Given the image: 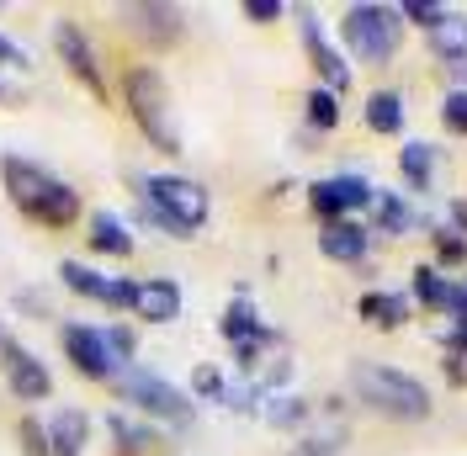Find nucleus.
Returning <instances> with one entry per match:
<instances>
[{
    "instance_id": "1",
    "label": "nucleus",
    "mask_w": 467,
    "mask_h": 456,
    "mask_svg": "<svg viewBox=\"0 0 467 456\" xmlns=\"http://www.w3.org/2000/svg\"><path fill=\"white\" fill-rule=\"evenodd\" d=\"M0 186H5V197L16 202L32 223L69 228L86 212V202H80V192L69 181H58L54 171H43L37 160H22V154H5L0 160Z\"/></svg>"
},
{
    "instance_id": "2",
    "label": "nucleus",
    "mask_w": 467,
    "mask_h": 456,
    "mask_svg": "<svg viewBox=\"0 0 467 456\" xmlns=\"http://www.w3.org/2000/svg\"><path fill=\"white\" fill-rule=\"evenodd\" d=\"M350 388H356V399L367 403L372 414L404 420V425L431 420V409H436V403H431V388H425L420 377L388 367V361H356V367H350Z\"/></svg>"
},
{
    "instance_id": "3",
    "label": "nucleus",
    "mask_w": 467,
    "mask_h": 456,
    "mask_svg": "<svg viewBox=\"0 0 467 456\" xmlns=\"http://www.w3.org/2000/svg\"><path fill=\"white\" fill-rule=\"evenodd\" d=\"M139 202H144L149 223H160L171 239H192L213 212L207 186L186 175H139Z\"/></svg>"
},
{
    "instance_id": "4",
    "label": "nucleus",
    "mask_w": 467,
    "mask_h": 456,
    "mask_svg": "<svg viewBox=\"0 0 467 456\" xmlns=\"http://www.w3.org/2000/svg\"><path fill=\"white\" fill-rule=\"evenodd\" d=\"M122 101H128V117L139 122V133L160 154H181V133H175V117H171V86H165V75L154 64H133L122 75Z\"/></svg>"
},
{
    "instance_id": "5",
    "label": "nucleus",
    "mask_w": 467,
    "mask_h": 456,
    "mask_svg": "<svg viewBox=\"0 0 467 456\" xmlns=\"http://www.w3.org/2000/svg\"><path fill=\"white\" fill-rule=\"evenodd\" d=\"M340 43H346V54L361 58V64H388V58L399 54V43H404V16H399V5H372V0L346 5V16H340Z\"/></svg>"
},
{
    "instance_id": "6",
    "label": "nucleus",
    "mask_w": 467,
    "mask_h": 456,
    "mask_svg": "<svg viewBox=\"0 0 467 456\" xmlns=\"http://www.w3.org/2000/svg\"><path fill=\"white\" fill-rule=\"evenodd\" d=\"M117 399L133 403L139 414H149V420H160V425H175L186 430L192 420H197V403H192V393H181L175 382H165V377H154V371L144 367H122L112 377Z\"/></svg>"
},
{
    "instance_id": "7",
    "label": "nucleus",
    "mask_w": 467,
    "mask_h": 456,
    "mask_svg": "<svg viewBox=\"0 0 467 456\" xmlns=\"http://www.w3.org/2000/svg\"><path fill=\"white\" fill-rule=\"evenodd\" d=\"M372 181L356 171H340V175H324L308 186V207H314V218L319 223H335V218H350V212H361V207H372Z\"/></svg>"
},
{
    "instance_id": "8",
    "label": "nucleus",
    "mask_w": 467,
    "mask_h": 456,
    "mask_svg": "<svg viewBox=\"0 0 467 456\" xmlns=\"http://www.w3.org/2000/svg\"><path fill=\"white\" fill-rule=\"evenodd\" d=\"M58 282L69 286L75 297H90V303H101V308H128L133 314V292L139 282H128V276H107V271H96L86 260H58Z\"/></svg>"
},
{
    "instance_id": "9",
    "label": "nucleus",
    "mask_w": 467,
    "mask_h": 456,
    "mask_svg": "<svg viewBox=\"0 0 467 456\" xmlns=\"http://www.w3.org/2000/svg\"><path fill=\"white\" fill-rule=\"evenodd\" d=\"M54 48H58V64H64V69H69L96 101H107V75H101V58H96V48H90L86 27H75V22H54Z\"/></svg>"
},
{
    "instance_id": "10",
    "label": "nucleus",
    "mask_w": 467,
    "mask_h": 456,
    "mask_svg": "<svg viewBox=\"0 0 467 456\" xmlns=\"http://www.w3.org/2000/svg\"><path fill=\"white\" fill-rule=\"evenodd\" d=\"M0 371H5V388H11V399H22V403L54 399V371L43 367L27 345L5 340V350H0Z\"/></svg>"
},
{
    "instance_id": "11",
    "label": "nucleus",
    "mask_w": 467,
    "mask_h": 456,
    "mask_svg": "<svg viewBox=\"0 0 467 456\" xmlns=\"http://www.w3.org/2000/svg\"><path fill=\"white\" fill-rule=\"evenodd\" d=\"M58 340H64V356H69V367L80 371V377H90V382H112L117 377V361H112V350H107V335H101V329H90V324H64Z\"/></svg>"
},
{
    "instance_id": "12",
    "label": "nucleus",
    "mask_w": 467,
    "mask_h": 456,
    "mask_svg": "<svg viewBox=\"0 0 467 456\" xmlns=\"http://www.w3.org/2000/svg\"><path fill=\"white\" fill-rule=\"evenodd\" d=\"M297 32H303V48H308V58H314V69H319V86L324 90H350V64H346V54L324 37V27H319V16L314 11H297Z\"/></svg>"
},
{
    "instance_id": "13",
    "label": "nucleus",
    "mask_w": 467,
    "mask_h": 456,
    "mask_svg": "<svg viewBox=\"0 0 467 456\" xmlns=\"http://www.w3.org/2000/svg\"><path fill=\"white\" fill-rule=\"evenodd\" d=\"M367 244H372V233L356 223V218H335V223L319 228V255H324V260L361 265V260H367Z\"/></svg>"
},
{
    "instance_id": "14",
    "label": "nucleus",
    "mask_w": 467,
    "mask_h": 456,
    "mask_svg": "<svg viewBox=\"0 0 467 456\" xmlns=\"http://www.w3.org/2000/svg\"><path fill=\"white\" fill-rule=\"evenodd\" d=\"M133 314L149 318V324H175L181 318V286L171 276H144L133 292Z\"/></svg>"
},
{
    "instance_id": "15",
    "label": "nucleus",
    "mask_w": 467,
    "mask_h": 456,
    "mask_svg": "<svg viewBox=\"0 0 467 456\" xmlns=\"http://www.w3.org/2000/svg\"><path fill=\"white\" fill-rule=\"evenodd\" d=\"M128 22H133V32L139 37H149V43H160V48H171L175 37H181V11L175 5H160V0H139V5H128Z\"/></svg>"
},
{
    "instance_id": "16",
    "label": "nucleus",
    "mask_w": 467,
    "mask_h": 456,
    "mask_svg": "<svg viewBox=\"0 0 467 456\" xmlns=\"http://www.w3.org/2000/svg\"><path fill=\"white\" fill-rule=\"evenodd\" d=\"M86 239H90V250H96V255H112V260H128V255H133V228L122 223V218L112 212V207L90 212Z\"/></svg>"
},
{
    "instance_id": "17",
    "label": "nucleus",
    "mask_w": 467,
    "mask_h": 456,
    "mask_svg": "<svg viewBox=\"0 0 467 456\" xmlns=\"http://www.w3.org/2000/svg\"><path fill=\"white\" fill-rule=\"evenodd\" d=\"M90 446V414L86 409H58L48 420V451L54 456H86Z\"/></svg>"
},
{
    "instance_id": "18",
    "label": "nucleus",
    "mask_w": 467,
    "mask_h": 456,
    "mask_svg": "<svg viewBox=\"0 0 467 456\" xmlns=\"http://www.w3.org/2000/svg\"><path fill=\"white\" fill-rule=\"evenodd\" d=\"M451 292L457 282L451 276H441V265H414V276H409V297L420 303V308H431V314H451Z\"/></svg>"
},
{
    "instance_id": "19",
    "label": "nucleus",
    "mask_w": 467,
    "mask_h": 456,
    "mask_svg": "<svg viewBox=\"0 0 467 456\" xmlns=\"http://www.w3.org/2000/svg\"><path fill=\"white\" fill-rule=\"evenodd\" d=\"M409 292H367L361 303H356V314H361V324H372V329H399V324H409Z\"/></svg>"
},
{
    "instance_id": "20",
    "label": "nucleus",
    "mask_w": 467,
    "mask_h": 456,
    "mask_svg": "<svg viewBox=\"0 0 467 456\" xmlns=\"http://www.w3.org/2000/svg\"><path fill=\"white\" fill-rule=\"evenodd\" d=\"M218 335H223L229 345H244V340H261V335H265V324H261V314H255V303H250V292H244V286H239V297L223 308Z\"/></svg>"
},
{
    "instance_id": "21",
    "label": "nucleus",
    "mask_w": 467,
    "mask_h": 456,
    "mask_svg": "<svg viewBox=\"0 0 467 456\" xmlns=\"http://www.w3.org/2000/svg\"><path fill=\"white\" fill-rule=\"evenodd\" d=\"M431 54L446 58V64H467V16L462 11H446L431 27Z\"/></svg>"
},
{
    "instance_id": "22",
    "label": "nucleus",
    "mask_w": 467,
    "mask_h": 456,
    "mask_svg": "<svg viewBox=\"0 0 467 456\" xmlns=\"http://www.w3.org/2000/svg\"><path fill=\"white\" fill-rule=\"evenodd\" d=\"M367 128L372 133H404V96L399 90H372L367 96Z\"/></svg>"
},
{
    "instance_id": "23",
    "label": "nucleus",
    "mask_w": 467,
    "mask_h": 456,
    "mask_svg": "<svg viewBox=\"0 0 467 456\" xmlns=\"http://www.w3.org/2000/svg\"><path fill=\"white\" fill-rule=\"evenodd\" d=\"M399 171H404V181L414 192H431V181H436V149L420 143V139H409L404 149H399Z\"/></svg>"
},
{
    "instance_id": "24",
    "label": "nucleus",
    "mask_w": 467,
    "mask_h": 456,
    "mask_svg": "<svg viewBox=\"0 0 467 456\" xmlns=\"http://www.w3.org/2000/svg\"><path fill=\"white\" fill-rule=\"evenodd\" d=\"M107 430H112V440H117V451L122 456H144V451H154L160 446V435L149 425H139V420H128V414H107Z\"/></svg>"
},
{
    "instance_id": "25",
    "label": "nucleus",
    "mask_w": 467,
    "mask_h": 456,
    "mask_svg": "<svg viewBox=\"0 0 467 456\" xmlns=\"http://www.w3.org/2000/svg\"><path fill=\"white\" fill-rule=\"evenodd\" d=\"M261 420L271 430H303L308 425V403L297 393H265L261 399Z\"/></svg>"
},
{
    "instance_id": "26",
    "label": "nucleus",
    "mask_w": 467,
    "mask_h": 456,
    "mask_svg": "<svg viewBox=\"0 0 467 456\" xmlns=\"http://www.w3.org/2000/svg\"><path fill=\"white\" fill-rule=\"evenodd\" d=\"M372 212H378V228L393 233V239H404L409 228H414V212H409V202L399 197V192H378V197H372Z\"/></svg>"
},
{
    "instance_id": "27",
    "label": "nucleus",
    "mask_w": 467,
    "mask_h": 456,
    "mask_svg": "<svg viewBox=\"0 0 467 456\" xmlns=\"http://www.w3.org/2000/svg\"><path fill=\"white\" fill-rule=\"evenodd\" d=\"M303 117H308V128H319V133H335L340 128V96L335 90L314 86L303 96Z\"/></svg>"
},
{
    "instance_id": "28",
    "label": "nucleus",
    "mask_w": 467,
    "mask_h": 456,
    "mask_svg": "<svg viewBox=\"0 0 467 456\" xmlns=\"http://www.w3.org/2000/svg\"><path fill=\"white\" fill-rule=\"evenodd\" d=\"M431 244H436V260H431V265H467V239L457 228H436Z\"/></svg>"
},
{
    "instance_id": "29",
    "label": "nucleus",
    "mask_w": 467,
    "mask_h": 456,
    "mask_svg": "<svg viewBox=\"0 0 467 456\" xmlns=\"http://www.w3.org/2000/svg\"><path fill=\"white\" fill-rule=\"evenodd\" d=\"M223 371L213 367V361H202V367L192 371V399H202V403H223Z\"/></svg>"
},
{
    "instance_id": "30",
    "label": "nucleus",
    "mask_w": 467,
    "mask_h": 456,
    "mask_svg": "<svg viewBox=\"0 0 467 456\" xmlns=\"http://www.w3.org/2000/svg\"><path fill=\"white\" fill-rule=\"evenodd\" d=\"M431 340H436L446 356H467V318H451V314H446L436 329H431Z\"/></svg>"
},
{
    "instance_id": "31",
    "label": "nucleus",
    "mask_w": 467,
    "mask_h": 456,
    "mask_svg": "<svg viewBox=\"0 0 467 456\" xmlns=\"http://www.w3.org/2000/svg\"><path fill=\"white\" fill-rule=\"evenodd\" d=\"M101 335H107V350H112L117 371H122V367H133V356H139V335H133L128 324H112V329H101Z\"/></svg>"
},
{
    "instance_id": "32",
    "label": "nucleus",
    "mask_w": 467,
    "mask_h": 456,
    "mask_svg": "<svg viewBox=\"0 0 467 456\" xmlns=\"http://www.w3.org/2000/svg\"><path fill=\"white\" fill-rule=\"evenodd\" d=\"M441 128H446V133H457V139H462L467 133V90H446V101H441Z\"/></svg>"
},
{
    "instance_id": "33",
    "label": "nucleus",
    "mask_w": 467,
    "mask_h": 456,
    "mask_svg": "<svg viewBox=\"0 0 467 456\" xmlns=\"http://www.w3.org/2000/svg\"><path fill=\"white\" fill-rule=\"evenodd\" d=\"M399 16L404 22H414V27H436L441 16H446V5H436V0H399Z\"/></svg>"
},
{
    "instance_id": "34",
    "label": "nucleus",
    "mask_w": 467,
    "mask_h": 456,
    "mask_svg": "<svg viewBox=\"0 0 467 456\" xmlns=\"http://www.w3.org/2000/svg\"><path fill=\"white\" fill-rule=\"evenodd\" d=\"M16 435H22V451H27V456H54V451H48V425H37L32 414L16 425Z\"/></svg>"
},
{
    "instance_id": "35",
    "label": "nucleus",
    "mask_w": 467,
    "mask_h": 456,
    "mask_svg": "<svg viewBox=\"0 0 467 456\" xmlns=\"http://www.w3.org/2000/svg\"><path fill=\"white\" fill-rule=\"evenodd\" d=\"M282 16H287V5H282V0H244V22H282Z\"/></svg>"
},
{
    "instance_id": "36",
    "label": "nucleus",
    "mask_w": 467,
    "mask_h": 456,
    "mask_svg": "<svg viewBox=\"0 0 467 456\" xmlns=\"http://www.w3.org/2000/svg\"><path fill=\"white\" fill-rule=\"evenodd\" d=\"M0 64H5V69H27V54H22L5 32H0Z\"/></svg>"
},
{
    "instance_id": "37",
    "label": "nucleus",
    "mask_w": 467,
    "mask_h": 456,
    "mask_svg": "<svg viewBox=\"0 0 467 456\" xmlns=\"http://www.w3.org/2000/svg\"><path fill=\"white\" fill-rule=\"evenodd\" d=\"M446 218H451L446 228H457V233L467 239V197H457V202H451V207H446Z\"/></svg>"
},
{
    "instance_id": "38",
    "label": "nucleus",
    "mask_w": 467,
    "mask_h": 456,
    "mask_svg": "<svg viewBox=\"0 0 467 456\" xmlns=\"http://www.w3.org/2000/svg\"><path fill=\"white\" fill-rule=\"evenodd\" d=\"M451 318H467V276L457 282V292H451Z\"/></svg>"
},
{
    "instance_id": "39",
    "label": "nucleus",
    "mask_w": 467,
    "mask_h": 456,
    "mask_svg": "<svg viewBox=\"0 0 467 456\" xmlns=\"http://www.w3.org/2000/svg\"><path fill=\"white\" fill-rule=\"evenodd\" d=\"M446 377H451V382H467V367H462V356H446Z\"/></svg>"
},
{
    "instance_id": "40",
    "label": "nucleus",
    "mask_w": 467,
    "mask_h": 456,
    "mask_svg": "<svg viewBox=\"0 0 467 456\" xmlns=\"http://www.w3.org/2000/svg\"><path fill=\"white\" fill-rule=\"evenodd\" d=\"M0 350H5V329H0Z\"/></svg>"
}]
</instances>
